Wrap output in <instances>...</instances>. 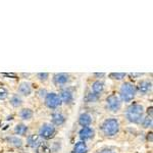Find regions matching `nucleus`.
Wrapping results in <instances>:
<instances>
[{"label": "nucleus", "mask_w": 153, "mask_h": 153, "mask_svg": "<svg viewBox=\"0 0 153 153\" xmlns=\"http://www.w3.org/2000/svg\"><path fill=\"white\" fill-rule=\"evenodd\" d=\"M106 103H107V106L111 111L115 112V111H118L122 106V102H120V97L114 94H111L109 95L107 98H106Z\"/></svg>", "instance_id": "nucleus-6"}, {"label": "nucleus", "mask_w": 153, "mask_h": 153, "mask_svg": "<svg viewBox=\"0 0 153 153\" xmlns=\"http://www.w3.org/2000/svg\"><path fill=\"white\" fill-rule=\"evenodd\" d=\"M152 109H153V108H152V106H150V107L149 108H148V117H152Z\"/></svg>", "instance_id": "nucleus-26"}, {"label": "nucleus", "mask_w": 153, "mask_h": 153, "mask_svg": "<svg viewBox=\"0 0 153 153\" xmlns=\"http://www.w3.org/2000/svg\"><path fill=\"white\" fill-rule=\"evenodd\" d=\"M126 117L133 124H140L144 117V107L139 103H133L128 107Z\"/></svg>", "instance_id": "nucleus-1"}, {"label": "nucleus", "mask_w": 153, "mask_h": 153, "mask_svg": "<svg viewBox=\"0 0 153 153\" xmlns=\"http://www.w3.org/2000/svg\"><path fill=\"white\" fill-rule=\"evenodd\" d=\"M101 130H102L103 134L108 137H112V136L117 135L120 131V124L118 120L115 118H107L103 122L101 125Z\"/></svg>", "instance_id": "nucleus-2"}, {"label": "nucleus", "mask_w": 153, "mask_h": 153, "mask_svg": "<svg viewBox=\"0 0 153 153\" xmlns=\"http://www.w3.org/2000/svg\"><path fill=\"white\" fill-rule=\"evenodd\" d=\"M79 136H80L81 140H82L83 142H85L86 140H89L94 137V130L90 127H85L80 131Z\"/></svg>", "instance_id": "nucleus-8"}, {"label": "nucleus", "mask_w": 153, "mask_h": 153, "mask_svg": "<svg viewBox=\"0 0 153 153\" xmlns=\"http://www.w3.org/2000/svg\"><path fill=\"white\" fill-rule=\"evenodd\" d=\"M19 92L24 96H29L32 93V88L28 83H22L19 87Z\"/></svg>", "instance_id": "nucleus-16"}, {"label": "nucleus", "mask_w": 153, "mask_h": 153, "mask_svg": "<svg viewBox=\"0 0 153 153\" xmlns=\"http://www.w3.org/2000/svg\"><path fill=\"white\" fill-rule=\"evenodd\" d=\"M59 97H60V99H61V102H65V104H70L74 100L73 92H71L70 89H63V90H61Z\"/></svg>", "instance_id": "nucleus-9"}, {"label": "nucleus", "mask_w": 153, "mask_h": 153, "mask_svg": "<svg viewBox=\"0 0 153 153\" xmlns=\"http://www.w3.org/2000/svg\"><path fill=\"white\" fill-rule=\"evenodd\" d=\"M87 152H88V147L85 142L80 141L76 143V145L74 146V153H87Z\"/></svg>", "instance_id": "nucleus-15"}, {"label": "nucleus", "mask_w": 153, "mask_h": 153, "mask_svg": "<svg viewBox=\"0 0 153 153\" xmlns=\"http://www.w3.org/2000/svg\"><path fill=\"white\" fill-rule=\"evenodd\" d=\"M151 88H152V84L149 81H142V82L139 83V86H138V90L142 94H147L148 92L151 91Z\"/></svg>", "instance_id": "nucleus-12"}, {"label": "nucleus", "mask_w": 153, "mask_h": 153, "mask_svg": "<svg viewBox=\"0 0 153 153\" xmlns=\"http://www.w3.org/2000/svg\"><path fill=\"white\" fill-rule=\"evenodd\" d=\"M70 80V76L68 74H65V73H59V74H55L53 76V83L55 85H65Z\"/></svg>", "instance_id": "nucleus-7"}, {"label": "nucleus", "mask_w": 153, "mask_h": 153, "mask_svg": "<svg viewBox=\"0 0 153 153\" xmlns=\"http://www.w3.org/2000/svg\"><path fill=\"white\" fill-rule=\"evenodd\" d=\"M94 76H98V78H100V76H105V74H104V73H100V74H99V73H95V74H94Z\"/></svg>", "instance_id": "nucleus-27"}, {"label": "nucleus", "mask_w": 153, "mask_h": 153, "mask_svg": "<svg viewBox=\"0 0 153 153\" xmlns=\"http://www.w3.org/2000/svg\"><path fill=\"white\" fill-rule=\"evenodd\" d=\"M14 132H16V135H21V136H25L28 132V127L24 124H19L16 126L14 128Z\"/></svg>", "instance_id": "nucleus-18"}, {"label": "nucleus", "mask_w": 153, "mask_h": 153, "mask_svg": "<svg viewBox=\"0 0 153 153\" xmlns=\"http://www.w3.org/2000/svg\"><path fill=\"white\" fill-rule=\"evenodd\" d=\"M55 127L51 124H44L42 125V127L40 128V131H39V136L40 138H43V139H51L54 135H55Z\"/></svg>", "instance_id": "nucleus-5"}, {"label": "nucleus", "mask_w": 153, "mask_h": 153, "mask_svg": "<svg viewBox=\"0 0 153 153\" xmlns=\"http://www.w3.org/2000/svg\"><path fill=\"white\" fill-rule=\"evenodd\" d=\"M28 145L32 148H38L41 145V138L39 135H31L28 137Z\"/></svg>", "instance_id": "nucleus-11"}, {"label": "nucleus", "mask_w": 153, "mask_h": 153, "mask_svg": "<svg viewBox=\"0 0 153 153\" xmlns=\"http://www.w3.org/2000/svg\"><path fill=\"white\" fill-rule=\"evenodd\" d=\"M99 153H114V152L110 149H103V150H101Z\"/></svg>", "instance_id": "nucleus-25"}, {"label": "nucleus", "mask_w": 153, "mask_h": 153, "mask_svg": "<svg viewBox=\"0 0 153 153\" xmlns=\"http://www.w3.org/2000/svg\"><path fill=\"white\" fill-rule=\"evenodd\" d=\"M8 97V91L5 88L0 87V100H4Z\"/></svg>", "instance_id": "nucleus-23"}, {"label": "nucleus", "mask_w": 153, "mask_h": 153, "mask_svg": "<svg viewBox=\"0 0 153 153\" xmlns=\"http://www.w3.org/2000/svg\"><path fill=\"white\" fill-rule=\"evenodd\" d=\"M8 141L10 142L11 145H13L14 147L16 148H21L22 146H23V141H22L18 137H10L8 138Z\"/></svg>", "instance_id": "nucleus-20"}, {"label": "nucleus", "mask_w": 153, "mask_h": 153, "mask_svg": "<svg viewBox=\"0 0 153 153\" xmlns=\"http://www.w3.org/2000/svg\"><path fill=\"white\" fill-rule=\"evenodd\" d=\"M61 99L56 93H48L45 97V104L48 108L55 109L61 105Z\"/></svg>", "instance_id": "nucleus-4"}, {"label": "nucleus", "mask_w": 153, "mask_h": 153, "mask_svg": "<svg viewBox=\"0 0 153 153\" xmlns=\"http://www.w3.org/2000/svg\"><path fill=\"white\" fill-rule=\"evenodd\" d=\"M126 76H127L126 73H111L109 75V78L113 79V80H123Z\"/></svg>", "instance_id": "nucleus-21"}, {"label": "nucleus", "mask_w": 153, "mask_h": 153, "mask_svg": "<svg viewBox=\"0 0 153 153\" xmlns=\"http://www.w3.org/2000/svg\"><path fill=\"white\" fill-rule=\"evenodd\" d=\"M79 124L82 126L83 128L89 127V126L92 124V117H91V115L89 113H83L79 117Z\"/></svg>", "instance_id": "nucleus-13"}, {"label": "nucleus", "mask_w": 153, "mask_h": 153, "mask_svg": "<svg viewBox=\"0 0 153 153\" xmlns=\"http://www.w3.org/2000/svg\"><path fill=\"white\" fill-rule=\"evenodd\" d=\"M37 76H38V79L40 81H46L49 76V74L48 73H39L38 75H37Z\"/></svg>", "instance_id": "nucleus-24"}, {"label": "nucleus", "mask_w": 153, "mask_h": 153, "mask_svg": "<svg viewBox=\"0 0 153 153\" xmlns=\"http://www.w3.org/2000/svg\"><path fill=\"white\" fill-rule=\"evenodd\" d=\"M51 118H52L53 125H55V126H61V125L65 124V115H62L61 113H58V112L53 113Z\"/></svg>", "instance_id": "nucleus-14"}, {"label": "nucleus", "mask_w": 153, "mask_h": 153, "mask_svg": "<svg viewBox=\"0 0 153 153\" xmlns=\"http://www.w3.org/2000/svg\"><path fill=\"white\" fill-rule=\"evenodd\" d=\"M10 104L13 106V107H19L23 104V99L21 98V96L19 95H13L10 99Z\"/></svg>", "instance_id": "nucleus-19"}, {"label": "nucleus", "mask_w": 153, "mask_h": 153, "mask_svg": "<svg viewBox=\"0 0 153 153\" xmlns=\"http://www.w3.org/2000/svg\"><path fill=\"white\" fill-rule=\"evenodd\" d=\"M19 117H21L22 120H29L33 117V111L30 108H24L19 111Z\"/></svg>", "instance_id": "nucleus-17"}, {"label": "nucleus", "mask_w": 153, "mask_h": 153, "mask_svg": "<svg viewBox=\"0 0 153 153\" xmlns=\"http://www.w3.org/2000/svg\"><path fill=\"white\" fill-rule=\"evenodd\" d=\"M136 93H137V88L133 84H131L129 82L123 84L122 87H120V98L125 102L132 101L135 98Z\"/></svg>", "instance_id": "nucleus-3"}, {"label": "nucleus", "mask_w": 153, "mask_h": 153, "mask_svg": "<svg viewBox=\"0 0 153 153\" xmlns=\"http://www.w3.org/2000/svg\"><path fill=\"white\" fill-rule=\"evenodd\" d=\"M103 90H104V84L100 82V81H96V82L92 84V92L96 98L99 97L102 94Z\"/></svg>", "instance_id": "nucleus-10"}, {"label": "nucleus", "mask_w": 153, "mask_h": 153, "mask_svg": "<svg viewBox=\"0 0 153 153\" xmlns=\"http://www.w3.org/2000/svg\"><path fill=\"white\" fill-rule=\"evenodd\" d=\"M142 125L144 128H150L152 127V117H143L142 120Z\"/></svg>", "instance_id": "nucleus-22"}]
</instances>
